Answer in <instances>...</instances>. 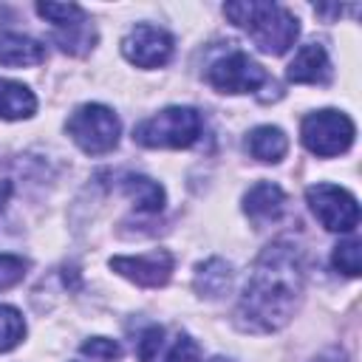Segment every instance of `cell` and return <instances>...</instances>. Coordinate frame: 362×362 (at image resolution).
<instances>
[{"label": "cell", "instance_id": "6da1fadb", "mask_svg": "<svg viewBox=\"0 0 362 362\" xmlns=\"http://www.w3.org/2000/svg\"><path fill=\"white\" fill-rule=\"evenodd\" d=\"M303 283V252L288 240L269 243L252 266V274L235 308V325L246 334L280 331L283 325H288L300 305Z\"/></svg>", "mask_w": 362, "mask_h": 362}, {"label": "cell", "instance_id": "7a4b0ae2", "mask_svg": "<svg viewBox=\"0 0 362 362\" xmlns=\"http://www.w3.org/2000/svg\"><path fill=\"white\" fill-rule=\"evenodd\" d=\"M223 14L238 28H243L263 54H272V57L286 54L294 45V40L300 37L297 17L277 3H257V0L226 3Z\"/></svg>", "mask_w": 362, "mask_h": 362}, {"label": "cell", "instance_id": "3957f363", "mask_svg": "<svg viewBox=\"0 0 362 362\" xmlns=\"http://www.w3.org/2000/svg\"><path fill=\"white\" fill-rule=\"evenodd\" d=\"M201 136V113L195 107H164L156 116L144 119L136 130L133 139L141 147H164V150H184L192 147Z\"/></svg>", "mask_w": 362, "mask_h": 362}, {"label": "cell", "instance_id": "277c9868", "mask_svg": "<svg viewBox=\"0 0 362 362\" xmlns=\"http://www.w3.org/2000/svg\"><path fill=\"white\" fill-rule=\"evenodd\" d=\"M68 136L74 139V144L88 153V156H105L119 144V119L110 107L105 105H79L68 122H65Z\"/></svg>", "mask_w": 362, "mask_h": 362}, {"label": "cell", "instance_id": "5b68a950", "mask_svg": "<svg viewBox=\"0 0 362 362\" xmlns=\"http://www.w3.org/2000/svg\"><path fill=\"white\" fill-rule=\"evenodd\" d=\"M354 136H356L354 122L342 110H331V107L308 113L300 124V139L305 150L320 158H334L345 153L354 144Z\"/></svg>", "mask_w": 362, "mask_h": 362}, {"label": "cell", "instance_id": "8992f818", "mask_svg": "<svg viewBox=\"0 0 362 362\" xmlns=\"http://www.w3.org/2000/svg\"><path fill=\"white\" fill-rule=\"evenodd\" d=\"M305 201L314 218L328 232H354L359 223V204L356 198L337 187V184H314L305 189Z\"/></svg>", "mask_w": 362, "mask_h": 362}, {"label": "cell", "instance_id": "52a82bcc", "mask_svg": "<svg viewBox=\"0 0 362 362\" xmlns=\"http://www.w3.org/2000/svg\"><path fill=\"white\" fill-rule=\"evenodd\" d=\"M206 79L221 93H255L263 85H269V74L263 71V65H257L243 51H232L215 59L206 71Z\"/></svg>", "mask_w": 362, "mask_h": 362}, {"label": "cell", "instance_id": "ba28073f", "mask_svg": "<svg viewBox=\"0 0 362 362\" xmlns=\"http://www.w3.org/2000/svg\"><path fill=\"white\" fill-rule=\"evenodd\" d=\"M136 356L139 362H198L201 348L189 334L178 328L150 325L136 342Z\"/></svg>", "mask_w": 362, "mask_h": 362}, {"label": "cell", "instance_id": "9c48e42d", "mask_svg": "<svg viewBox=\"0 0 362 362\" xmlns=\"http://www.w3.org/2000/svg\"><path fill=\"white\" fill-rule=\"evenodd\" d=\"M173 45L175 42L164 28L141 23V25H136V28H130L124 34L122 54H124L127 62H133L139 68H161V65L170 62Z\"/></svg>", "mask_w": 362, "mask_h": 362}, {"label": "cell", "instance_id": "30bf717a", "mask_svg": "<svg viewBox=\"0 0 362 362\" xmlns=\"http://www.w3.org/2000/svg\"><path fill=\"white\" fill-rule=\"evenodd\" d=\"M173 255L167 249H156L147 255H122V257H110V269L122 277H127L130 283L141 286V288H158L170 280L173 274Z\"/></svg>", "mask_w": 362, "mask_h": 362}, {"label": "cell", "instance_id": "8fae6325", "mask_svg": "<svg viewBox=\"0 0 362 362\" xmlns=\"http://www.w3.org/2000/svg\"><path fill=\"white\" fill-rule=\"evenodd\" d=\"M286 204H288L286 192L272 181H257L243 195V212L249 215V221L255 226H266V223L280 221V215L286 212Z\"/></svg>", "mask_w": 362, "mask_h": 362}, {"label": "cell", "instance_id": "7c38bea8", "mask_svg": "<svg viewBox=\"0 0 362 362\" xmlns=\"http://www.w3.org/2000/svg\"><path fill=\"white\" fill-rule=\"evenodd\" d=\"M286 76L297 85H325L331 79V59L320 42H305L288 62Z\"/></svg>", "mask_w": 362, "mask_h": 362}, {"label": "cell", "instance_id": "4fadbf2b", "mask_svg": "<svg viewBox=\"0 0 362 362\" xmlns=\"http://www.w3.org/2000/svg\"><path fill=\"white\" fill-rule=\"evenodd\" d=\"M45 62V45L25 34H0V65L8 68H31Z\"/></svg>", "mask_w": 362, "mask_h": 362}, {"label": "cell", "instance_id": "5bb4252c", "mask_svg": "<svg viewBox=\"0 0 362 362\" xmlns=\"http://www.w3.org/2000/svg\"><path fill=\"white\" fill-rule=\"evenodd\" d=\"M246 150L252 158L257 161H266V164H277L286 153H288V139L280 127L274 124H260L249 133L246 139Z\"/></svg>", "mask_w": 362, "mask_h": 362}, {"label": "cell", "instance_id": "9a60e30c", "mask_svg": "<svg viewBox=\"0 0 362 362\" xmlns=\"http://www.w3.org/2000/svg\"><path fill=\"white\" fill-rule=\"evenodd\" d=\"M122 192L136 204L139 212H158L164 206V189L158 181L147 178V175H136V173H127L122 175Z\"/></svg>", "mask_w": 362, "mask_h": 362}, {"label": "cell", "instance_id": "2e32d148", "mask_svg": "<svg viewBox=\"0 0 362 362\" xmlns=\"http://www.w3.org/2000/svg\"><path fill=\"white\" fill-rule=\"evenodd\" d=\"M37 110L34 93L11 79H0V119H28Z\"/></svg>", "mask_w": 362, "mask_h": 362}, {"label": "cell", "instance_id": "e0dca14e", "mask_svg": "<svg viewBox=\"0 0 362 362\" xmlns=\"http://www.w3.org/2000/svg\"><path fill=\"white\" fill-rule=\"evenodd\" d=\"M54 40H57V45H59L65 54H71V57H82V54H88V51L93 48V42H96V31H93V23H90L88 14H85V17L76 20V23L57 25V28H54Z\"/></svg>", "mask_w": 362, "mask_h": 362}, {"label": "cell", "instance_id": "ac0fdd59", "mask_svg": "<svg viewBox=\"0 0 362 362\" xmlns=\"http://www.w3.org/2000/svg\"><path fill=\"white\" fill-rule=\"evenodd\" d=\"M232 286V266L223 263L221 257H212L198 266L195 272V291L201 297H221Z\"/></svg>", "mask_w": 362, "mask_h": 362}, {"label": "cell", "instance_id": "d6986e66", "mask_svg": "<svg viewBox=\"0 0 362 362\" xmlns=\"http://www.w3.org/2000/svg\"><path fill=\"white\" fill-rule=\"evenodd\" d=\"M25 337V320L17 308L11 305H0V354L11 351L23 342Z\"/></svg>", "mask_w": 362, "mask_h": 362}, {"label": "cell", "instance_id": "ffe728a7", "mask_svg": "<svg viewBox=\"0 0 362 362\" xmlns=\"http://www.w3.org/2000/svg\"><path fill=\"white\" fill-rule=\"evenodd\" d=\"M334 269H339L348 277H356L362 269V252H359V240L348 238L342 243L334 246Z\"/></svg>", "mask_w": 362, "mask_h": 362}, {"label": "cell", "instance_id": "44dd1931", "mask_svg": "<svg viewBox=\"0 0 362 362\" xmlns=\"http://www.w3.org/2000/svg\"><path fill=\"white\" fill-rule=\"evenodd\" d=\"M37 14L45 17L57 28V25H68V23L82 20L85 17V8L76 6V3H40L37 6Z\"/></svg>", "mask_w": 362, "mask_h": 362}, {"label": "cell", "instance_id": "7402d4cb", "mask_svg": "<svg viewBox=\"0 0 362 362\" xmlns=\"http://www.w3.org/2000/svg\"><path fill=\"white\" fill-rule=\"evenodd\" d=\"M79 354H82V356H90V359L116 362V359L122 356V348H119V342H113V339H107V337H93V339L82 342Z\"/></svg>", "mask_w": 362, "mask_h": 362}, {"label": "cell", "instance_id": "603a6c76", "mask_svg": "<svg viewBox=\"0 0 362 362\" xmlns=\"http://www.w3.org/2000/svg\"><path fill=\"white\" fill-rule=\"evenodd\" d=\"M25 269H28V263L23 257H17V255H0V291L3 288H11L14 283H20L23 274H25Z\"/></svg>", "mask_w": 362, "mask_h": 362}, {"label": "cell", "instance_id": "cb8c5ba5", "mask_svg": "<svg viewBox=\"0 0 362 362\" xmlns=\"http://www.w3.org/2000/svg\"><path fill=\"white\" fill-rule=\"evenodd\" d=\"M314 362H345V356H342V351L334 348V351H325L322 356H317Z\"/></svg>", "mask_w": 362, "mask_h": 362}, {"label": "cell", "instance_id": "d4e9b609", "mask_svg": "<svg viewBox=\"0 0 362 362\" xmlns=\"http://www.w3.org/2000/svg\"><path fill=\"white\" fill-rule=\"evenodd\" d=\"M76 362H105V359H90V356H85V359H76Z\"/></svg>", "mask_w": 362, "mask_h": 362}, {"label": "cell", "instance_id": "484cf974", "mask_svg": "<svg viewBox=\"0 0 362 362\" xmlns=\"http://www.w3.org/2000/svg\"><path fill=\"white\" fill-rule=\"evenodd\" d=\"M209 362H229V359H223V356H212Z\"/></svg>", "mask_w": 362, "mask_h": 362}]
</instances>
